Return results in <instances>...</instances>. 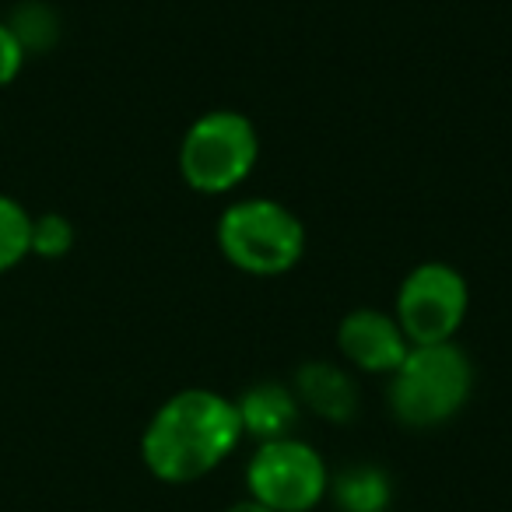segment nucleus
Segmentation results:
<instances>
[{
	"mask_svg": "<svg viewBox=\"0 0 512 512\" xmlns=\"http://www.w3.org/2000/svg\"><path fill=\"white\" fill-rule=\"evenodd\" d=\"M295 397L313 414L344 425L358 411V386L341 365L334 362H306L295 376Z\"/></svg>",
	"mask_w": 512,
	"mask_h": 512,
	"instance_id": "nucleus-8",
	"label": "nucleus"
},
{
	"mask_svg": "<svg viewBox=\"0 0 512 512\" xmlns=\"http://www.w3.org/2000/svg\"><path fill=\"white\" fill-rule=\"evenodd\" d=\"M32 256V214L15 197L0 193V274Z\"/></svg>",
	"mask_w": 512,
	"mask_h": 512,
	"instance_id": "nucleus-11",
	"label": "nucleus"
},
{
	"mask_svg": "<svg viewBox=\"0 0 512 512\" xmlns=\"http://www.w3.org/2000/svg\"><path fill=\"white\" fill-rule=\"evenodd\" d=\"M235 411L242 421V435H253L260 442L285 439L299 421V397L281 383H256L235 400Z\"/></svg>",
	"mask_w": 512,
	"mask_h": 512,
	"instance_id": "nucleus-9",
	"label": "nucleus"
},
{
	"mask_svg": "<svg viewBox=\"0 0 512 512\" xmlns=\"http://www.w3.org/2000/svg\"><path fill=\"white\" fill-rule=\"evenodd\" d=\"M337 348L355 369L390 376L411 351V341L400 330L397 316L379 309H355L337 327Z\"/></svg>",
	"mask_w": 512,
	"mask_h": 512,
	"instance_id": "nucleus-7",
	"label": "nucleus"
},
{
	"mask_svg": "<svg viewBox=\"0 0 512 512\" xmlns=\"http://www.w3.org/2000/svg\"><path fill=\"white\" fill-rule=\"evenodd\" d=\"M218 249L228 264L256 278L292 271L306 249V228L285 204L267 197L239 200L218 218Z\"/></svg>",
	"mask_w": 512,
	"mask_h": 512,
	"instance_id": "nucleus-3",
	"label": "nucleus"
},
{
	"mask_svg": "<svg viewBox=\"0 0 512 512\" xmlns=\"http://www.w3.org/2000/svg\"><path fill=\"white\" fill-rule=\"evenodd\" d=\"M74 246V225L64 214H39L32 218V253L43 260H60Z\"/></svg>",
	"mask_w": 512,
	"mask_h": 512,
	"instance_id": "nucleus-13",
	"label": "nucleus"
},
{
	"mask_svg": "<svg viewBox=\"0 0 512 512\" xmlns=\"http://www.w3.org/2000/svg\"><path fill=\"white\" fill-rule=\"evenodd\" d=\"M260 158V137L249 116L235 109H214L190 123L179 144V172L197 193H228L253 172Z\"/></svg>",
	"mask_w": 512,
	"mask_h": 512,
	"instance_id": "nucleus-4",
	"label": "nucleus"
},
{
	"mask_svg": "<svg viewBox=\"0 0 512 512\" xmlns=\"http://www.w3.org/2000/svg\"><path fill=\"white\" fill-rule=\"evenodd\" d=\"M11 32L18 36L22 50H46V46L57 43V15H53L46 4H25L15 15V22H8Z\"/></svg>",
	"mask_w": 512,
	"mask_h": 512,
	"instance_id": "nucleus-12",
	"label": "nucleus"
},
{
	"mask_svg": "<svg viewBox=\"0 0 512 512\" xmlns=\"http://www.w3.org/2000/svg\"><path fill=\"white\" fill-rule=\"evenodd\" d=\"M327 495L334 498L341 512H386L393 498L390 474L383 467L358 463V467H348L337 477H330Z\"/></svg>",
	"mask_w": 512,
	"mask_h": 512,
	"instance_id": "nucleus-10",
	"label": "nucleus"
},
{
	"mask_svg": "<svg viewBox=\"0 0 512 512\" xmlns=\"http://www.w3.org/2000/svg\"><path fill=\"white\" fill-rule=\"evenodd\" d=\"M242 421L235 400L214 390H179L165 400L141 435V456L165 484H190L235 453Z\"/></svg>",
	"mask_w": 512,
	"mask_h": 512,
	"instance_id": "nucleus-1",
	"label": "nucleus"
},
{
	"mask_svg": "<svg viewBox=\"0 0 512 512\" xmlns=\"http://www.w3.org/2000/svg\"><path fill=\"white\" fill-rule=\"evenodd\" d=\"M249 498L274 512H309L330 488V470L323 456L302 439L260 442L246 467Z\"/></svg>",
	"mask_w": 512,
	"mask_h": 512,
	"instance_id": "nucleus-5",
	"label": "nucleus"
},
{
	"mask_svg": "<svg viewBox=\"0 0 512 512\" xmlns=\"http://www.w3.org/2000/svg\"><path fill=\"white\" fill-rule=\"evenodd\" d=\"M474 390V365L453 341L411 344L407 358L390 372V407L411 428L449 421Z\"/></svg>",
	"mask_w": 512,
	"mask_h": 512,
	"instance_id": "nucleus-2",
	"label": "nucleus"
},
{
	"mask_svg": "<svg viewBox=\"0 0 512 512\" xmlns=\"http://www.w3.org/2000/svg\"><path fill=\"white\" fill-rule=\"evenodd\" d=\"M467 306L470 292L463 274L432 260V264H418L404 278L393 316L411 344H442L453 341V334L463 327Z\"/></svg>",
	"mask_w": 512,
	"mask_h": 512,
	"instance_id": "nucleus-6",
	"label": "nucleus"
},
{
	"mask_svg": "<svg viewBox=\"0 0 512 512\" xmlns=\"http://www.w3.org/2000/svg\"><path fill=\"white\" fill-rule=\"evenodd\" d=\"M225 512H274V509H267V505H260V502H253V498H246V502L228 505Z\"/></svg>",
	"mask_w": 512,
	"mask_h": 512,
	"instance_id": "nucleus-15",
	"label": "nucleus"
},
{
	"mask_svg": "<svg viewBox=\"0 0 512 512\" xmlns=\"http://www.w3.org/2000/svg\"><path fill=\"white\" fill-rule=\"evenodd\" d=\"M22 67H25L22 43H18V36L11 32L8 22H0V88H8L22 74Z\"/></svg>",
	"mask_w": 512,
	"mask_h": 512,
	"instance_id": "nucleus-14",
	"label": "nucleus"
}]
</instances>
